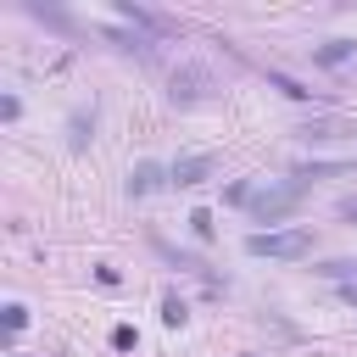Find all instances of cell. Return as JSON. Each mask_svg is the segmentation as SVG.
Returning a JSON list of instances; mask_svg holds the SVG:
<instances>
[{
  "label": "cell",
  "mask_w": 357,
  "mask_h": 357,
  "mask_svg": "<svg viewBox=\"0 0 357 357\" xmlns=\"http://www.w3.org/2000/svg\"><path fill=\"white\" fill-rule=\"evenodd\" d=\"M245 251L273 257V262H301V257H312V229H257V234H245Z\"/></svg>",
  "instance_id": "1"
},
{
  "label": "cell",
  "mask_w": 357,
  "mask_h": 357,
  "mask_svg": "<svg viewBox=\"0 0 357 357\" xmlns=\"http://www.w3.org/2000/svg\"><path fill=\"white\" fill-rule=\"evenodd\" d=\"M218 84H212V73L206 67H195V61H184V67H173V100H206Z\"/></svg>",
  "instance_id": "3"
},
{
  "label": "cell",
  "mask_w": 357,
  "mask_h": 357,
  "mask_svg": "<svg viewBox=\"0 0 357 357\" xmlns=\"http://www.w3.org/2000/svg\"><path fill=\"white\" fill-rule=\"evenodd\" d=\"M318 273L335 279V284H351V279H357V257H335V262H324Z\"/></svg>",
  "instance_id": "9"
},
{
  "label": "cell",
  "mask_w": 357,
  "mask_h": 357,
  "mask_svg": "<svg viewBox=\"0 0 357 357\" xmlns=\"http://www.w3.org/2000/svg\"><path fill=\"white\" fill-rule=\"evenodd\" d=\"M335 212H340L346 223H357V195H340V201H335Z\"/></svg>",
  "instance_id": "14"
},
{
  "label": "cell",
  "mask_w": 357,
  "mask_h": 357,
  "mask_svg": "<svg viewBox=\"0 0 357 357\" xmlns=\"http://www.w3.org/2000/svg\"><path fill=\"white\" fill-rule=\"evenodd\" d=\"M184 318H190V307H184L178 296H167V301H162V324H173V329H178Z\"/></svg>",
  "instance_id": "10"
},
{
  "label": "cell",
  "mask_w": 357,
  "mask_h": 357,
  "mask_svg": "<svg viewBox=\"0 0 357 357\" xmlns=\"http://www.w3.org/2000/svg\"><path fill=\"white\" fill-rule=\"evenodd\" d=\"M212 173H218V156L201 151V156H178V162L167 167V184H184V190H190V184H206Z\"/></svg>",
  "instance_id": "4"
},
{
  "label": "cell",
  "mask_w": 357,
  "mask_h": 357,
  "mask_svg": "<svg viewBox=\"0 0 357 357\" xmlns=\"http://www.w3.org/2000/svg\"><path fill=\"white\" fill-rule=\"evenodd\" d=\"M301 134H307V139H351V145H357V123H340V117H318V123H307Z\"/></svg>",
  "instance_id": "6"
},
{
  "label": "cell",
  "mask_w": 357,
  "mask_h": 357,
  "mask_svg": "<svg viewBox=\"0 0 357 357\" xmlns=\"http://www.w3.org/2000/svg\"><path fill=\"white\" fill-rule=\"evenodd\" d=\"M151 245H156V251H162V257H167V262H173V268H184V273H201V279H212V268H206V262H201V257H190V251H173V245H167V240H162V234H156V240H151Z\"/></svg>",
  "instance_id": "7"
},
{
  "label": "cell",
  "mask_w": 357,
  "mask_h": 357,
  "mask_svg": "<svg viewBox=\"0 0 357 357\" xmlns=\"http://www.w3.org/2000/svg\"><path fill=\"white\" fill-rule=\"evenodd\" d=\"M312 67H357V39H324V45H312Z\"/></svg>",
  "instance_id": "5"
},
{
  "label": "cell",
  "mask_w": 357,
  "mask_h": 357,
  "mask_svg": "<svg viewBox=\"0 0 357 357\" xmlns=\"http://www.w3.org/2000/svg\"><path fill=\"white\" fill-rule=\"evenodd\" d=\"M112 346H117V351H134V346H139V329H134V324H117V329H112Z\"/></svg>",
  "instance_id": "11"
},
{
  "label": "cell",
  "mask_w": 357,
  "mask_h": 357,
  "mask_svg": "<svg viewBox=\"0 0 357 357\" xmlns=\"http://www.w3.org/2000/svg\"><path fill=\"white\" fill-rule=\"evenodd\" d=\"M301 201H307V178H279V184L257 190V195L245 201V212H251L257 223H279V218H290Z\"/></svg>",
  "instance_id": "2"
},
{
  "label": "cell",
  "mask_w": 357,
  "mask_h": 357,
  "mask_svg": "<svg viewBox=\"0 0 357 357\" xmlns=\"http://www.w3.org/2000/svg\"><path fill=\"white\" fill-rule=\"evenodd\" d=\"M22 324H28V307H6V329H11V335H17V329H22Z\"/></svg>",
  "instance_id": "13"
},
{
  "label": "cell",
  "mask_w": 357,
  "mask_h": 357,
  "mask_svg": "<svg viewBox=\"0 0 357 357\" xmlns=\"http://www.w3.org/2000/svg\"><path fill=\"white\" fill-rule=\"evenodd\" d=\"M156 184H162V167H156V162H139V167L128 173V195H151Z\"/></svg>",
  "instance_id": "8"
},
{
  "label": "cell",
  "mask_w": 357,
  "mask_h": 357,
  "mask_svg": "<svg viewBox=\"0 0 357 357\" xmlns=\"http://www.w3.org/2000/svg\"><path fill=\"white\" fill-rule=\"evenodd\" d=\"M190 229L206 240V234H212V212H190Z\"/></svg>",
  "instance_id": "12"
},
{
  "label": "cell",
  "mask_w": 357,
  "mask_h": 357,
  "mask_svg": "<svg viewBox=\"0 0 357 357\" xmlns=\"http://www.w3.org/2000/svg\"><path fill=\"white\" fill-rule=\"evenodd\" d=\"M340 301H346V307H357V279H351V284H340Z\"/></svg>",
  "instance_id": "15"
}]
</instances>
